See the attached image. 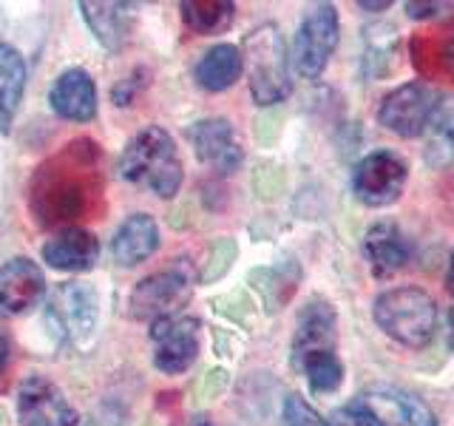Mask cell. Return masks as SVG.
Segmentation results:
<instances>
[{"label": "cell", "instance_id": "6da1fadb", "mask_svg": "<svg viewBox=\"0 0 454 426\" xmlns=\"http://www.w3.org/2000/svg\"><path fill=\"white\" fill-rule=\"evenodd\" d=\"M103 202V154L94 139L68 142L35 170L28 185V208L43 227L94 219Z\"/></svg>", "mask_w": 454, "mask_h": 426}, {"label": "cell", "instance_id": "7a4b0ae2", "mask_svg": "<svg viewBox=\"0 0 454 426\" xmlns=\"http://www.w3.org/2000/svg\"><path fill=\"white\" fill-rule=\"evenodd\" d=\"M120 170L128 182L148 188L151 193L170 199L176 196L184 179V168L174 139L160 125H148L128 142L120 160Z\"/></svg>", "mask_w": 454, "mask_h": 426}, {"label": "cell", "instance_id": "3957f363", "mask_svg": "<svg viewBox=\"0 0 454 426\" xmlns=\"http://www.w3.org/2000/svg\"><path fill=\"white\" fill-rule=\"evenodd\" d=\"M372 319L403 347H426L437 333L434 298L411 284L383 290L372 304Z\"/></svg>", "mask_w": 454, "mask_h": 426}, {"label": "cell", "instance_id": "277c9868", "mask_svg": "<svg viewBox=\"0 0 454 426\" xmlns=\"http://www.w3.org/2000/svg\"><path fill=\"white\" fill-rule=\"evenodd\" d=\"M241 60L247 63L250 75V94L253 99L264 106H276L290 94V60L287 46L278 32V26L264 23L245 37Z\"/></svg>", "mask_w": 454, "mask_h": 426}, {"label": "cell", "instance_id": "5b68a950", "mask_svg": "<svg viewBox=\"0 0 454 426\" xmlns=\"http://www.w3.org/2000/svg\"><path fill=\"white\" fill-rule=\"evenodd\" d=\"M340 18L333 4H318L307 9L293 43V66L301 77L316 80L324 75L326 63L338 49Z\"/></svg>", "mask_w": 454, "mask_h": 426}, {"label": "cell", "instance_id": "8992f818", "mask_svg": "<svg viewBox=\"0 0 454 426\" xmlns=\"http://www.w3.org/2000/svg\"><path fill=\"white\" fill-rule=\"evenodd\" d=\"M440 108V91L429 83H403L395 91H389L378 106V122L387 131L411 139L420 137L432 125L434 114Z\"/></svg>", "mask_w": 454, "mask_h": 426}, {"label": "cell", "instance_id": "52a82bcc", "mask_svg": "<svg viewBox=\"0 0 454 426\" xmlns=\"http://www.w3.org/2000/svg\"><path fill=\"white\" fill-rule=\"evenodd\" d=\"M193 290L191 273H184L182 267L160 270V273L142 279L131 298H128V312L137 321H160V319H174L176 312L188 304Z\"/></svg>", "mask_w": 454, "mask_h": 426}, {"label": "cell", "instance_id": "ba28073f", "mask_svg": "<svg viewBox=\"0 0 454 426\" xmlns=\"http://www.w3.org/2000/svg\"><path fill=\"white\" fill-rule=\"evenodd\" d=\"M99 298L97 290L85 281H66L49 296L46 321L57 341L66 344H77L94 330L97 324Z\"/></svg>", "mask_w": 454, "mask_h": 426}, {"label": "cell", "instance_id": "9c48e42d", "mask_svg": "<svg viewBox=\"0 0 454 426\" xmlns=\"http://www.w3.org/2000/svg\"><path fill=\"white\" fill-rule=\"evenodd\" d=\"M409 168L392 151H372L355 165L352 170V191L369 208H387L397 202L406 188Z\"/></svg>", "mask_w": 454, "mask_h": 426}, {"label": "cell", "instance_id": "30bf717a", "mask_svg": "<svg viewBox=\"0 0 454 426\" xmlns=\"http://www.w3.org/2000/svg\"><path fill=\"white\" fill-rule=\"evenodd\" d=\"M153 364L168 375L184 373L199 355V321L188 316L160 319L151 324Z\"/></svg>", "mask_w": 454, "mask_h": 426}, {"label": "cell", "instance_id": "8fae6325", "mask_svg": "<svg viewBox=\"0 0 454 426\" xmlns=\"http://www.w3.org/2000/svg\"><path fill=\"white\" fill-rule=\"evenodd\" d=\"M18 418L23 426H77L80 415L51 381L32 375L18 392Z\"/></svg>", "mask_w": 454, "mask_h": 426}, {"label": "cell", "instance_id": "7c38bea8", "mask_svg": "<svg viewBox=\"0 0 454 426\" xmlns=\"http://www.w3.org/2000/svg\"><path fill=\"white\" fill-rule=\"evenodd\" d=\"M43 293H46V279L32 259L18 256L0 267V319L23 316L40 302Z\"/></svg>", "mask_w": 454, "mask_h": 426}, {"label": "cell", "instance_id": "4fadbf2b", "mask_svg": "<svg viewBox=\"0 0 454 426\" xmlns=\"http://www.w3.org/2000/svg\"><path fill=\"white\" fill-rule=\"evenodd\" d=\"M188 137L193 142V151L199 160L216 170V174H233L241 165V160H245V154H241L236 142L233 125L227 120H219V117L199 120L188 128Z\"/></svg>", "mask_w": 454, "mask_h": 426}, {"label": "cell", "instance_id": "5bb4252c", "mask_svg": "<svg viewBox=\"0 0 454 426\" xmlns=\"http://www.w3.org/2000/svg\"><path fill=\"white\" fill-rule=\"evenodd\" d=\"M358 401L380 421V426H437L434 412L418 395L395 387L366 390Z\"/></svg>", "mask_w": 454, "mask_h": 426}, {"label": "cell", "instance_id": "9a60e30c", "mask_svg": "<svg viewBox=\"0 0 454 426\" xmlns=\"http://www.w3.org/2000/svg\"><path fill=\"white\" fill-rule=\"evenodd\" d=\"M49 103L54 114L71 122H89L97 114V85L89 71L68 68L51 83Z\"/></svg>", "mask_w": 454, "mask_h": 426}, {"label": "cell", "instance_id": "2e32d148", "mask_svg": "<svg viewBox=\"0 0 454 426\" xmlns=\"http://www.w3.org/2000/svg\"><path fill=\"white\" fill-rule=\"evenodd\" d=\"M335 310L324 298H312L298 316V330L293 338V361L298 364L307 355L335 352Z\"/></svg>", "mask_w": 454, "mask_h": 426}, {"label": "cell", "instance_id": "e0dca14e", "mask_svg": "<svg viewBox=\"0 0 454 426\" xmlns=\"http://www.w3.org/2000/svg\"><path fill=\"white\" fill-rule=\"evenodd\" d=\"M411 256L409 239L401 233V227L392 222H378L364 236V259L378 279L395 276L403 270Z\"/></svg>", "mask_w": 454, "mask_h": 426}, {"label": "cell", "instance_id": "ac0fdd59", "mask_svg": "<svg viewBox=\"0 0 454 426\" xmlns=\"http://www.w3.org/2000/svg\"><path fill=\"white\" fill-rule=\"evenodd\" d=\"M99 259V241L82 227H63L43 245V262L66 273H85Z\"/></svg>", "mask_w": 454, "mask_h": 426}, {"label": "cell", "instance_id": "d6986e66", "mask_svg": "<svg viewBox=\"0 0 454 426\" xmlns=\"http://www.w3.org/2000/svg\"><path fill=\"white\" fill-rule=\"evenodd\" d=\"M160 250V225L148 213H134L128 217L120 231L114 233L111 253L122 267H137Z\"/></svg>", "mask_w": 454, "mask_h": 426}, {"label": "cell", "instance_id": "ffe728a7", "mask_svg": "<svg viewBox=\"0 0 454 426\" xmlns=\"http://www.w3.org/2000/svg\"><path fill=\"white\" fill-rule=\"evenodd\" d=\"M241 68H245L241 49L231 46V43H219L196 63V83L205 91H227L241 77Z\"/></svg>", "mask_w": 454, "mask_h": 426}, {"label": "cell", "instance_id": "44dd1931", "mask_svg": "<svg viewBox=\"0 0 454 426\" xmlns=\"http://www.w3.org/2000/svg\"><path fill=\"white\" fill-rule=\"evenodd\" d=\"M80 12L89 28L106 49H120L131 28V6L128 4H80Z\"/></svg>", "mask_w": 454, "mask_h": 426}, {"label": "cell", "instance_id": "7402d4cb", "mask_svg": "<svg viewBox=\"0 0 454 426\" xmlns=\"http://www.w3.org/2000/svg\"><path fill=\"white\" fill-rule=\"evenodd\" d=\"M26 89V63L20 51L0 43V128H9L14 114L20 108Z\"/></svg>", "mask_w": 454, "mask_h": 426}, {"label": "cell", "instance_id": "603a6c76", "mask_svg": "<svg viewBox=\"0 0 454 426\" xmlns=\"http://www.w3.org/2000/svg\"><path fill=\"white\" fill-rule=\"evenodd\" d=\"M182 18L196 35H219L236 18V4L231 0H184Z\"/></svg>", "mask_w": 454, "mask_h": 426}, {"label": "cell", "instance_id": "cb8c5ba5", "mask_svg": "<svg viewBox=\"0 0 454 426\" xmlns=\"http://www.w3.org/2000/svg\"><path fill=\"white\" fill-rule=\"evenodd\" d=\"M312 392H335L344 381V364L335 352H316L298 361Z\"/></svg>", "mask_w": 454, "mask_h": 426}, {"label": "cell", "instance_id": "d4e9b609", "mask_svg": "<svg viewBox=\"0 0 454 426\" xmlns=\"http://www.w3.org/2000/svg\"><path fill=\"white\" fill-rule=\"evenodd\" d=\"M284 426H326V421L301 395H290L287 401H284Z\"/></svg>", "mask_w": 454, "mask_h": 426}, {"label": "cell", "instance_id": "484cf974", "mask_svg": "<svg viewBox=\"0 0 454 426\" xmlns=\"http://www.w3.org/2000/svg\"><path fill=\"white\" fill-rule=\"evenodd\" d=\"M326 426H380V421L361 401H352L333 412V421Z\"/></svg>", "mask_w": 454, "mask_h": 426}, {"label": "cell", "instance_id": "4316f807", "mask_svg": "<svg viewBox=\"0 0 454 426\" xmlns=\"http://www.w3.org/2000/svg\"><path fill=\"white\" fill-rule=\"evenodd\" d=\"M403 12L411 20H434L440 14L454 12V4H420V0H411V4H403Z\"/></svg>", "mask_w": 454, "mask_h": 426}, {"label": "cell", "instance_id": "83f0119b", "mask_svg": "<svg viewBox=\"0 0 454 426\" xmlns=\"http://www.w3.org/2000/svg\"><path fill=\"white\" fill-rule=\"evenodd\" d=\"M440 68H443V75L454 80V32L443 40V46H440Z\"/></svg>", "mask_w": 454, "mask_h": 426}, {"label": "cell", "instance_id": "f1b7e54d", "mask_svg": "<svg viewBox=\"0 0 454 426\" xmlns=\"http://www.w3.org/2000/svg\"><path fill=\"white\" fill-rule=\"evenodd\" d=\"M6 367H9V341L4 333H0V381L6 375Z\"/></svg>", "mask_w": 454, "mask_h": 426}, {"label": "cell", "instance_id": "f546056e", "mask_svg": "<svg viewBox=\"0 0 454 426\" xmlns=\"http://www.w3.org/2000/svg\"><path fill=\"white\" fill-rule=\"evenodd\" d=\"M389 6H392L389 0H380V4H364V0H361V4H358L361 12H387Z\"/></svg>", "mask_w": 454, "mask_h": 426}, {"label": "cell", "instance_id": "4dcf8cb0", "mask_svg": "<svg viewBox=\"0 0 454 426\" xmlns=\"http://www.w3.org/2000/svg\"><path fill=\"white\" fill-rule=\"evenodd\" d=\"M446 284H449V290L454 293V253H451V259H449V273H446Z\"/></svg>", "mask_w": 454, "mask_h": 426}, {"label": "cell", "instance_id": "1f68e13d", "mask_svg": "<svg viewBox=\"0 0 454 426\" xmlns=\"http://www.w3.org/2000/svg\"><path fill=\"white\" fill-rule=\"evenodd\" d=\"M449 344L454 350V307H451V316H449Z\"/></svg>", "mask_w": 454, "mask_h": 426}, {"label": "cell", "instance_id": "d6a6232c", "mask_svg": "<svg viewBox=\"0 0 454 426\" xmlns=\"http://www.w3.org/2000/svg\"><path fill=\"white\" fill-rule=\"evenodd\" d=\"M193 426H216V423H213L210 418H205V415H199V418L193 421Z\"/></svg>", "mask_w": 454, "mask_h": 426}]
</instances>
